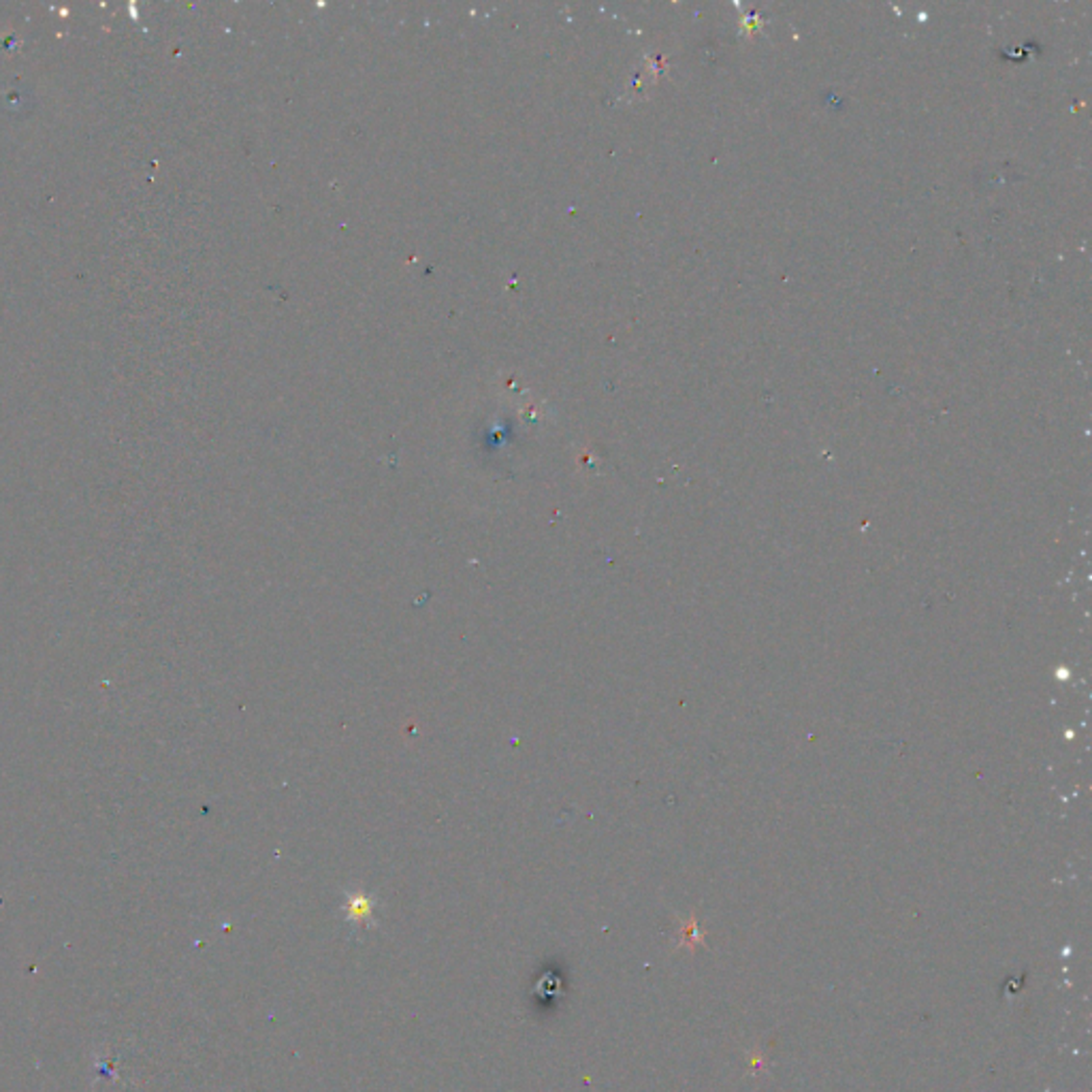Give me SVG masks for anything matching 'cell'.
Returning a JSON list of instances; mask_svg holds the SVG:
<instances>
[{"mask_svg": "<svg viewBox=\"0 0 1092 1092\" xmlns=\"http://www.w3.org/2000/svg\"><path fill=\"white\" fill-rule=\"evenodd\" d=\"M343 911H346L348 920H352L354 924H368L371 922L373 916V901L366 894H354V897L348 899V902L343 904Z\"/></svg>", "mask_w": 1092, "mask_h": 1092, "instance_id": "obj_1", "label": "cell"}]
</instances>
